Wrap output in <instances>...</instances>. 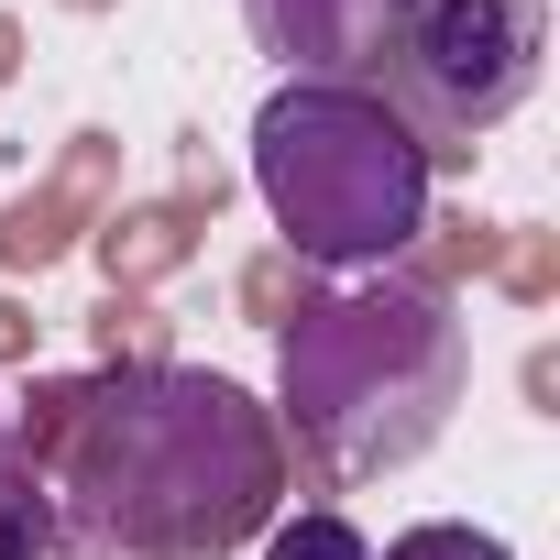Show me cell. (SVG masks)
Wrapping results in <instances>:
<instances>
[{
	"label": "cell",
	"instance_id": "11",
	"mask_svg": "<svg viewBox=\"0 0 560 560\" xmlns=\"http://www.w3.org/2000/svg\"><path fill=\"white\" fill-rule=\"evenodd\" d=\"M0 352H34V319H23L12 298H0Z\"/></svg>",
	"mask_w": 560,
	"mask_h": 560
},
{
	"label": "cell",
	"instance_id": "3",
	"mask_svg": "<svg viewBox=\"0 0 560 560\" xmlns=\"http://www.w3.org/2000/svg\"><path fill=\"white\" fill-rule=\"evenodd\" d=\"M253 187L298 264H396L429 231V154L374 89L287 78L253 121Z\"/></svg>",
	"mask_w": 560,
	"mask_h": 560
},
{
	"label": "cell",
	"instance_id": "1",
	"mask_svg": "<svg viewBox=\"0 0 560 560\" xmlns=\"http://www.w3.org/2000/svg\"><path fill=\"white\" fill-rule=\"evenodd\" d=\"M275 483H287L275 429L231 374L143 363L121 385H89V407L67 429L78 527L132 560H220L231 538L264 527Z\"/></svg>",
	"mask_w": 560,
	"mask_h": 560
},
{
	"label": "cell",
	"instance_id": "7",
	"mask_svg": "<svg viewBox=\"0 0 560 560\" xmlns=\"http://www.w3.org/2000/svg\"><path fill=\"white\" fill-rule=\"evenodd\" d=\"M56 549V483L34 462H0V560H45Z\"/></svg>",
	"mask_w": 560,
	"mask_h": 560
},
{
	"label": "cell",
	"instance_id": "2",
	"mask_svg": "<svg viewBox=\"0 0 560 560\" xmlns=\"http://www.w3.org/2000/svg\"><path fill=\"white\" fill-rule=\"evenodd\" d=\"M462 407V319L429 287L319 298L287 330V418L319 451V472H385L418 462Z\"/></svg>",
	"mask_w": 560,
	"mask_h": 560
},
{
	"label": "cell",
	"instance_id": "6",
	"mask_svg": "<svg viewBox=\"0 0 560 560\" xmlns=\"http://www.w3.org/2000/svg\"><path fill=\"white\" fill-rule=\"evenodd\" d=\"M100 165H110V143L100 132H78V154H67V176L45 187V198H23V209H0V264H45L56 242H67V220L100 198Z\"/></svg>",
	"mask_w": 560,
	"mask_h": 560
},
{
	"label": "cell",
	"instance_id": "10",
	"mask_svg": "<svg viewBox=\"0 0 560 560\" xmlns=\"http://www.w3.org/2000/svg\"><path fill=\"white\" fill-rule=\"evenodd\" d=\"M385 560H505V538H483V527H407Z\"/></svg>",
	"mask_w": 560,
	"mask_h": 560
},
{
	"label": "cell",
	"instance_id": "8",
	"mask_svg": "<svg viewBox=\"0 0 560 560\" xmlns=\"http://www.w3.org/2000/svg\"><path fill=\"white\" fill-rule=\"evenodd\" d=\"M187 253V209H143V220H110V275H165Z\"/></svg>",
	"mask_w": 560,
	"mask_h": 560
},
{
	"label": "cell",
	"instance_id": "4",
	"mask_svg": "<svg viewBox=\"0 0 560 560\" xmlns=\"http://www.w3.org/2000/svg\"><path fill=\"white\" fill-rule=\"evenodd\" d=\"M538 45L549 0H385L363 78L429 165H472V132H494L538 89Z\"/></svg>",
	"mask_w": 560,
	"mask_h": 560
},
{
	"label": "cell",
	"instance_id": "13",
	"mask_svg": "<svg viewBox=\"0 0 560 560\" xmlns=\"http://www.w3.org/2000/svg\"><path fill=\"white\" fill-rule=\"evenodd\" d=\"M0 440H12V407H0Z\"/></svg>",
	"mask_w": 560,
	"mask_h": 560
},
{
	"label": "cell",
	"instance_id": "12",
	"mask_svg": "<svg viewBox=\"0 0 560 560\" xmlns=\"http://www.w3.org/2000/svg\"><path fill=\"white\" fill-rule=\"evenodd\" d=\"M12 56H23V34H12V23H0V78H12Z\"/></svg>",
	"mask_w": 560,
	"mask_h": 560
},
{
	"label": "cell",
	"instance_id": "9",
	"mask_svg": "<svg viewBox=\"0 0 560 560\" xmlns=\"http://www.w3.org/2000/svg\"><path fill=\"white\" fill-rule=\"evenodd\" d=\"M264 560H374V549H363V527H352V516L308 505L298 527H275V549H264Z\"/></svg>",
	"mask_w": 560,
	"mask_h": 560
},
{
	"label": "cell",
	"instance_id": "5",
	"mask_svg": "<svg viewBox=\"0 0 560 560\" xmlns=\"http://www.w3.org/2000/svg\"><path fill=\"white\" fill-rule=\"evenodd\" d=\"M374 23H385V0H253V34L298 78H330V89H363Z\"/></svg>",
	"mask_w": 560,
	"mask_h": 560
}]
</instances>
